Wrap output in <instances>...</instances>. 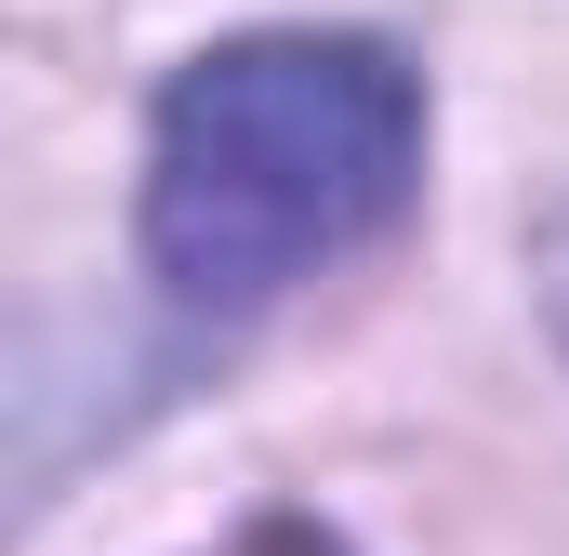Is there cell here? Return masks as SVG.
<instances>
[{"label":"cell","mask_w":569,"mask_h":556,"mask_svg":"<svg viewBox=\"0 0 569 556\" xmlns=\"http://www.w3.org/2000/svg\"><path fill=\"white\" fill-rule=\"evenodd\" d=\"M226 556H345L331 530H305V517H266V530H239Z\"/></svg>","instance_id":"cell-3"},{"label":"cell","mask_w":569,"mask_h":556,"mask_svg":"<svg viewBox=\"0 0 569 556\" xmlns=\"http://www.w3.org/2000/svg\"><path fill=\"white\" fill-rule=\"evenodd\" d=\"M530 266H543V318H557V345H569V199L543 212V239H530Z\"/></svg>","instance_id":"cell-2"},{"label":"cell","mask_w":569,"mask_h":556,"mask_svg":"<svg viewBox=\"0 0 569 556\" xmlns=\"http://www.w3.org/2000/svg\"><path fill=\"white\" fill-rule=\"evenodd\" d=\"M425 186V80L358 27H239L159 80L146 266L199 318H252L291 278L385 239Z\"/></svg>","instance_id":"cell-1"}]
</instances>
